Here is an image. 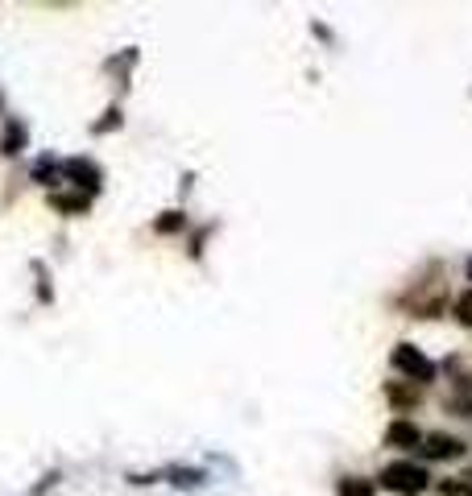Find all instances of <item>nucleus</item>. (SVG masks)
Listing matches in <instances>:
<instances>
[{
  "instance_id": "1",
  "label": "nucleus",
  "mask_w": 472,
  "mask_h": 496,
  "mask_svg": "<svg viewBox=\"0 0 472 496\" xmlns=\"http://www.w3.org/2000/svg\"><path fill=\"white\" fill-rule=\"evenodd\" d=\"M427 484H431V476L414 459H393V463L382 467V488H390L398 496H419V492H427Z\"/></svg>"
},
{
  "instance_id": "2",
  "label": "nucleus",
  "mask_w": 472,
  "mask_h": 496,
  "mask_svg": "<svg viewBox=\"0 0 472 496\" xmlns=\"http://www.w3.org/2000/svg\"><path fill=\"white\" fill-rule=\"evenodd\" d=\"M393 369L402 372V377H411V385H431L435 380V364L414 343H398L393 348Z\"/></svg>"
},
{
  "instance_id": "3",
  "label": "nucleus",
  "mask_w": 472,
  "mask_h": 496,
  "mask_svg": "<svg viewBox=\"0 0 472 496\" xmlns=\"http://www.w3.org/2000/svg\"><path fill=\"white\" fill-rule=\"evenodd\" d=\"M385 443H390V447H398V451H414V447H423V430L414 426V422L398 418V422H390V426H385Z\"/></svg>"
},
{
  "instance_id": "4",
  "label": "nucleus",
  "mask_w": 472,
  "mask_h": 496,
  "mask_svg": "<svg viewBox=\"0 0 472 496\" xmlns=\"http://www.w3.org/2000/svg\"><path fill=\"white\" fill-rule=\"evenodd\" d=\"M423 455L427 459H460L464 455V443L452 435H427L423 438Z\"/></svg>"
},
{
  "instance_id": "5",
  "label": "nucleus",
  "mask_w": 472,
  "mask_h": 496,
  "mask_svg": "<svg viewBox=\"0 0 472 496\" xmlns=\"http://www.w3.org/2000/svg\"><path fill=\"white\" fill-rule=\"evenodd\" d=\"M62 174H67L71 182H79V186L88 182L91 191H96V186H99V170H96V165H91V162H83V157H71V162H62Z\"/></svg>"
},
{
  "instance_id": "6",
  "label": "nucleus",
  "mask_w": 472,
  "mask_h": 496,
  "mask_svg": "<svg viewBox=\"0 0 472 496\" xmlns=\"http://www.w3.org/2000/svg\"><path fill=\"white\" fill-rule=\"evenodd\" d=\"M21 149H25V125L9 120V125H5V136H0V154H5V157H17Z\"/></svg>"
},
{
  "instance_id": "7",
  "label": "nucleus",
  "mask_w": 472,
  "mask_h": 496,
  "mask_svg": "<svg viewBox=\"0 0 472 496\" xmlns=\"http://www.w3.org/2000/svg\"><path fill=\"white\" fill-rule=\"evenodd\" d=\"M340 496H377V484L364 476H345L340 480Z\"/></svg>"
},
{
  "instance_id": "8",
  "label": "nucleus",
  "mask_w": 472,
  "mask_h": 496,
  "mask_svg": "<svg viewBox=\"0 0 472 496\" xmlns=\"http://www.w3.org/2000/svg\"><path fill=\"white\" fill-rule=\"evenodd\" d=\"M50 203L59 207V211H67V215H83V211L91 207V203H88V195H54Z\"/></svg>"
},
{
  "instance_id": "9",
  "label": "nucleus",
  "mask_w": 472,
  "mask_h": 496,
  "mask_svg": "<svg viewBox=\"0 0 472 496\" xmlns=\"http://www.w3.org/2000/svg\"><path fill=\"white\" fill-rule=\"evenodd\" d=\"M178 228H187V215H183V211H162V220L154 224V232L170 236V232H178Z\"/></svg>"
},
{
  "instance_id": "10",
  "label": "nucleus",
  "mask_w": 472,
  "mask_h": 496,
  "mask_svg": "<svg viewBox=\"0 0 472 496\" xmlns=\"http://www.w3.org/2000/svg\"><path fill=\"white\" fill-rule=\"evenodd\" d=\"M452 311H456V319H460L464 327H472V290H464L460 298H456V306H452Z\"/></svg>"
},
{
  "instance_id": "11",
  "label": "nucleus",
  "mask_w": 472,
  "mask_h": 496,
  "mask_svg": "<svg viewBox=\"0 0 472 496\" xmlns=\"http://www.w3.org/2000/svg\"><path fill=\"white\" fill-rule=\"evenodd\" d=\"M385 398H390L393 406H411V401H419V393H406V389H398V385H385Z\"/></svg>"
},
{
  "instance_id": "12",
  "label": "nucleus",
  "mask_w": 472,
  "mask_h": 496,
  "mask_svg": "<svg viewBox=\"0 0 472 496\" xmlns=\"http://www.w3.org/2000/svg\"><path fill=\"white\" fill-rule=\"evenodd\" d=\"M439 492H443V496H472V484H460V480H443Z\"/></svg>"
},
{
  "instance_id": "13",
  "label": "nucleus",
  "mask_w": 472,
  "mask_h": 496,
  "mask_svg": "<svg viewBox=\"0 0 472 496\" xmlns=\"http://www.w3.org/2000/svg\"><path fill=\"white\" fill-rule=\"evenodd\" d=\"M468 282H472V261H468Z\"/></svg>"
},
{
  "instance_id": "14",
  "label": "nucleus",
  "mask_w": 472,
  "mask_h": 496,
  "mask_svg": "<svg viewBox=\"0 0 472 496\" xmlns=\"http://www.w3.org/2000/svg\"><path fill=\"white\" fill-rule=\"evenodd\" d=\"M464 480H468V484H472V472H468V476H464Z\"/></svg>"
}]
</instances>
